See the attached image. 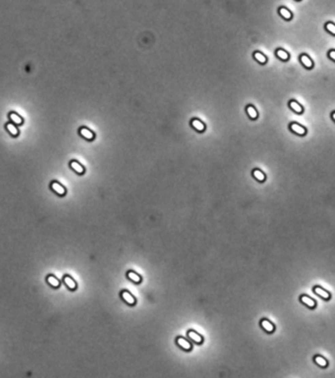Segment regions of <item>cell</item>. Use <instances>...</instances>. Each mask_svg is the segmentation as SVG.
Returning a JSON list of instances; mask_svg holds the SVG:
<instances>
[{
	"label": "cell",
	"mask_w": 335,
	"mask_h": 378,
	"mask_svg": "<svg viewBox=\"0 0 335 378\" xmlns=\"http://www.w3.org/2000/svg\"><path fill=\"white\" fill-rule=\"evenodd\" d=\"M120 297H121L122 300H123L126 304H128L129 306H134L136 304L135 297L127 290H122L121 293H120Z\"/></svg>",
	"instance_id": "6da1fadb"
},
{
	"label": "cell",
	"mask_w": 335,
	"mask_h": 378,
	"mask_svg": "<svg viewBox=\"0 0 335 378\" xmlns=\"http://www.w3.org/2000/svg\"><path fill=\"white\" fill-rule=\"evenodd\" d=\"M176 343H177V345L179 347L184 350V351H191L192 350V344L189 342L187 339L181 337V336L177 337Z\"/></svg>",
	"instance_id": "7a4b0ae2"
},
{
	"label": "cell",
	"mask_w": 335,
	"mask_h": 378,
	"mask_svg": "<svg viewBox=\"0 0 335 378\" xmlns=\"http://www.w3.org/2000/svg\"><path fill=\"white\" fill-rule=\"evenodd\" d=\"M63 282H64V284L66 285V287H67L69 290H71V291H74V290H76L77 289V283H76V281H75V280L70 276V275H68V274H66V275H64L63 276Z\"/></svg>",
	"instance_id": "3957f363"
},
{
	"label": "cell",
	"mask_w": 335,
	"mask_h": 378,
	"mask_svg": "<svg viewBox=\"0 0 335 378\" xmlns=\"http://www.w3.org/2000/svg\"><path fill=\"white\" fill-rule=\"evenodd\" d=\"M50 188L54 193H56L58 195H64L66 194V189L62 185L59 184L58 182H56V181H53L52 183L50 184Z\"/></svg>",
	"instance_id": "277c9868"
},
{
	"label": "cell",
	"mask_w": 335,
	"mask_h": 378,
	"mask_svg": "<svg viewBox=\"0 0 335 378\" xmlns=\"http://www.w3.org/2000/svg\"><path fill=\"white\" fill-rule=\"evenodd\" d=\"M188 337L190 338L193 342H195L197 344H201L202 341H204L202 336L200 335L199 333H197L196 331H194V330H189L188 331Z\"/></svg>",
	"instance_id": "5b68a950"
},
{
	"label": "cell",
	"mask_w": 335,
	"mask_h": 378,
	"mask_svg": "<svg viewBox=\"0 0 335 378\" xmlns=\"http://www.w3.org/2000/svg\"><path fill=\"white\" fill-rule=\"evenodd\" d=\"M127 277H128L132 282H134L136 284H140L141 282V280H143L141 279V275H139L137 272L133 271V270H129V271L127 272Z\"/></svg>",
	"instance_id": "8992f818"
},
{
	"label": "cell",
	"mask_w": 335,
	"mask_h": 378,
	"mask_svg": "<svg viewBox=\"0 0 335 378\" xmlns=\"http://www.w3.org/2000/svg\"><path fill=\"white\" fill-rule=\"evenodd\" d=\"M70 167L72 168V169L76 172V173H78V174H84V172H85V168H84V166L82 165V164H80V163L78 162V161H76V160H73V161H71L70 162Z\"/></svg>",
	"instance_id": "52a82bcc"
},
{
	"label": "cell",
	"mask_w": 335,
	"mask_h": 378,
	"mask_svg": "<svg viewBox=\"0 0 335 378\" xmlns=\"http://www.w3.org/2000/svg\"><path fill=\"white\" fill-rule=\"evenodd\" d=\"M290 129H291L292 132H294L295 134H298V135H300V136H304V135L306 134V129L302 127V126H300L299 124H297V123H292L290 125Z\"/></svg>",
	"instance_id": "ba28073f"
},
{
	"label": "cell",
	"mask_w": 335,
	"mask_h": 378,
	"mask_svg": "<svg viewBox=\"0 0 335 378\" xmlns=\"http://www.w3.org/2000/svg\"><path fill=\"white\" fill-rule=\"evenodd\" d=\"M80 134H81V136H82L84 139H89V141H91V139H92L94 138V134L92 132L91 130L86 128V127H82L81 129H80Z\"/></svg>",
	"instance_id": "9c48e42d"
},
{
	"label": "cell",
	"mask_w": 335,
	"mask_h": 378,
	"mask_svg": "<svg viewBox=\"0 0 335 378\" xmlns=\"http://www.w3.org/2000/svg\"><path fill=\"white\" fill-rule=\"evenodd\" d=\"M314 293L317 294L318 296L322 297V298H324V300H329V298H330V294H329L327 291L323 290L322 288L317 286V287L314 288Z\"/></svg>",
	"instance_id": "30bf717a"
},
{
	"label": "cell",
	"mask_w": 335,
	"mask_h": 378,
	"mask_svg": "<svg viewBox=\"0 0 335 378\" xmlns=\"http://www.w3.org/2000/svg\"><path fill=\"white\" fill-rule=\"evenodd\" d=\"M46 282L49 284V285L51 286V287H53V288H58L59 286H60V282H59V280L56 278L54 275H52V274H49V275H47V277H46Z\"/></svg>",
	"instance_id": "8fae6325"
},
{
	"label": "cell",
	"mask_w": 335,
	"mask_h": 378,
	"mask_svg": "<svg viewBox=\"0 0 335 378\" xmlns=\"http://www.w3.org/2000/svg\"><path fill=\"white\" fill-rule=\"evenodd\" d=\"M261 325H262V327L268 333H272L273 331H274V325H273L270 321H268L267 319H262L261 321Z\"/></svg>",
	"instance_id": "7c38bea8"
},
{
	"label": "cell",
	"mask_w": 335,
	"mask_h": 378,
	"mask_svg": "<svg viewBox=\"0 0 335 378\" xmlns=\"http://www.w3.org/2000/svg\"><path fill=\"white\" fill-rule=\"evenodd\" d=\"M300 60H301V62L303 63V65H304V66H305L306 68H308V69L313 68V66H314L313 61H312V60H311V58L309 57L308 55H306V54H302V55H301V57H300Z\"/></svg>",
	"instance_id": "4fadbf2b"
},
{
	"label": "cell",
	"mask_w": 335,
	"mask_h": 378,
	"mask_svg": "<svg viewBox=\"0 0 335 378\" xmlns=\"http://www.w3.org/2000/svg\"><path fill=\"white\" fill-rule=\"evenodd\" d=\"M301 302H303V304H305L306 306H308L309 307H311V309H314L315 306V302L313 298H311L310 297L306 296V295L301 296Z\"/></svg>",
	"instance_id": "5bb4252c"
},
{
	"label": "cell",
	"mask_w": 335,
	"mask_h": 378,
	"mask_svg": "<svg viewBox=\"0 0 335 378\" xmlns=\"http://www.w3.org/2000/svg\"><path fill=\"white\" fill-rule=\"evenodd\" d=\"M191 124H192L193 127H194L197 131H199V132H202V131H205V124L202 123L201 121L198 120V119H194L192 121Z\"/></svg>",
	"instance_id": "9a60e30c"
},
{
	"label": "cell",
	"mask_w": 335,
	"mask_h": 378,
	"mask_svg": "<svg viewBox=\"0 0 335 378\" xmlns=\"http://www.w3.org/2000/svg\"><path fill=\"white\" fill-rule=\"evenodd\" d=\"M289 106L292 110L296 112V113H302V112H303V107L295 100H291L289 102Z\"/></svg>",
	"instance_id": "2e32d148"
},
{
	"label": "cell",
	"mask_w": 335,
	"mask_h": 378,
	"mask_svg": "<svg viewBox=\"0 0 335 378\" xmlns=\"http://www.w3.org/2000/svg\"><path fill=\"white\" fill-rule=\"evenodd\" d=\"M9 117H10V120H12L13 123H15L17 125H21L23 123V119L17 113H15V112H11V113L9 114Z\"/></svg>",
	"instance_id": "e0dca14e"
},
{
	"label": "cell",
	"mask_w": 335,
	"mask_h": 378,
	"mask_svg": "<svg viewBox=\"0 0 335 378\" xmlns=\"http://www.w3.org/2000/svg\"><path fill=\"white\" fill-rule=\"evenodd\" d=\"M253 176H254V178H256L258 182H263V181L265 180V175L263 174L261 170H258V169H254V170L253 171Z\"/></svg>",
	"instance_id": "ac0fdd59"
},
{
	"label": "cell",
	"mask_w": 335,
	"mask_h": 378,
	"mask_svg": "<svg viewBox=\"0 0 335 378\" xmlns=\"http://www.w3.org/2000/svg\"><path fill=\"white\" fill-rule=\"evenodd\" d=\"M247 113L249 115V117L251 119H253V120L257 119V117H258V112H257L256 108H254V107L252 106V105H249L247 107Z\"/></svg>",
	"instance_id": "d6986e66"
},
{
	"label": "cell",
	"mask_w": 335,
	"mask_h": 378,
	"mask_svg": "<svg viewBox=\"0 0 335 378\" xmlns=\"http://www.w3.org/2000/svg\"><path fill=\"white\" fill-rule=\"evenodd\" d=\"M276 55H277L278 58L283 60V61H286V60L289 59V54L287 53L286 51L282 50V49H277L276 50Z\"/></svg>",
	"instance_id": "ffe728a7"
},
{
	"label": "cell",
	"mask_w": 335,
	"mask_h": 378,
	"mask_svg": "<svg viewBox=\"0 0 335 378\" xmlns=\"http://www.w3.org/2000/svg\"><path fill=\"white\" fill-rule=\"evenodd\" d=\"M314 361H315L317 365H318L319 366H322V367H325L327 365V361L325 360V358H323L322 357H320V356H315L314 357Z\"/></svg>",
	"instance_id": "44dd1931"
},
{
	"label": "cell",
	"mask_w": 335,
	"mask_h": 378,
	"mask_svg": "<svg viewBox=\"0 0 335 378\" xmlns=\"http://www.w3.org/2000/svg\"><path fill=\"white\" fill-rule=\"evenodd\" d=\"M254 57L258 63H261V64H265L266 62V57L263 54H262L261 52H254Z\"/></svg>",
	"instance_id": "7402d4cb"
},
{
	"label": "cell",
	"mask_w": 335,
	"mask_h": 378,
	"mask_svg": "<svg viewBox=\"0 0 335 378\" xmlns=\"http://www.w3.org/2000/svg\"><path fill=\"white\" fill-rule=\"evenodd\" d=\"M279 13H280V15H281L283 18L286 19V20H290V19L292 18L291 12H290L289 10H287L286 8H280V9H279Z\"/></svg>",
	"instance_id": "603a6c76"
},
{
	"label": "cell",
	"mask_w": 335,
	"mask_h": 378,
	"mask_svg": "<svg viewBox=\"0 0 335 378\" xmlns=\"http://www.w3.org/2000/svg\"><path fill=\"white\" fill-rule=\"evenodd\" d=\"M6 128H7V130L9 131V133H10L12 136H17V135L19 134L18 129L16 128V126H14L13 124H7Z\"/></svg>",
	"instance_id": "cb8c5ba5"
},
{
	"label": "cell",
	"mask_w": 335,
	"mask_h": 378,
	"mask_svg": "<svg viewBox=\"0 0 335 378\" xmlns=\"http://www.w3.org/2000/svg\"><path fill=\"white\" fill-rule=\"evenodd\" d=\"M325 29H326L330 34L335 35V25L334 24H332V23H327V24L325 25Z\"/></svg>",
	"instance_id": "d4e9b609"
},
{
	"label": "cell",
	"mask_w": 335,
	"mask_h": 378,
	"mask_svg": "<svg viewBox=\"0 0 335 378\" xmlns=\"http://www.w3.org/2000/svg\"><path fill=\"white\" fill-rule=\"evenodd\" d=\"M328 56L330 57V59H332L333 61H335V50H330L328 52Z\"/></svg>",
	"instance_id": "484cf974"
},
{
	"label": "cell",
	"mask_w": 335,
	"mask_h": 378,
	"mask_svg": "<svg viewBox=\"0 0 335 378\" xmlns=\"http://www.w3.org/2000/svg\"><path fill=\"white\" fill-rule=\"evenodd\" d=\"M332 119L335 121V112H333V113H332Z\"/></svg>",
	"instance_id": "4316f807"
}]
</instances>
